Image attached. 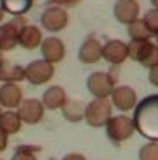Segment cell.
Wrapping results in <instances>:
<instances>
[{
    "mask_svg": "<svg viewBox=\"0 0 158 160\" xmlns=\"http://www.w3.org/2000/svg\"><path fill=\"white\" fill-rule=\"evenodd\" d=\"M128 35L132 41H148L151 37V32L148 30L142 19H135L128 25Z\"/></svg>",
    "mask_w": 158,
    "mask_h": 160,
    "instance_id": "obj_22",
    "label": "cell"
},
{
    "mask_svg": "<svg viewBox=\"0 0 158 160\" xmlns=\"http://www.w3.org/2000/svg\"><path fill=\"white\" fill-rule=\"evenodd\" d=\"M7 137H9V136L0 128V151H4L5 148H7Z\"/></svg>",
    "mask_w": 158,
    "mask_h": 160,
    "instance_id": "obj_28",
    "label": "cell"
},
{
    "mask_svg": "<svg viewBox=\"0 0 158 160\" xmlns=\"http://www.w3.org/2000/svg\"><path fill=\"white\" fill-rule=\"evenodd\" d=\"M2 60H4V58H2V49H0V63H2Z\"/></svg>",
    "mask_w": 158,
    "mask_h": 160,
    "instance_id": "obj_32",
    "label": "cell"
},
{
    "mask_svg": "<svg viewBox=\"0 0 158 160\" xmlns=\"http://www.w3.org/2000/svg\"><path fill=\"white\" fill-rule=\"evenodd\" d=\"M86 86L95 99H107L114 92V78L109 72H93L86 79Z\"/></svg>",
    "mask_w": 158,
    "mask_h": 160,
    "instance_id": "obj_5",
    "label": "cell"
},
{
    "mask_svg": "<svg viewBox=\"0 0 158 160\" xmlns=\"http://www.w3.org/2000/svg\"><path fill=\"white\" fill-rule=\"evenodd\" d=\"M27 27L25 19L21 16L14 18L12 21L0 27V49L2 51H11L16 44H19V35Z\"/></svg>",
    "mask_w": 158,
    "mask_h": 160,
    "instance_id": "obj_6",
    "label": "cell"
},
{
    "mask_svg": "<svg viewBox=\"0 0 158 160\" xmlns=\"http://www.w3.org/2000/svg\"><path fill=\"white\" fill-rule=\"evenodd\" d=\"M112 118V106L109 99H93L86 104L84 120L90 127H106L107 122Z\"/></svg>",
    "mask_w": 158,
    "mask_h": 160,
    "instance_id": "obj_2",
    "label": "cell"
},
{
    "mask_svg": "<svg viewBox=\"0 0 158 160\" xmlns=\"http://www.w3.org/2000/svg\"><path fill=\"white\" fill-rule=\"evenodd\" d=\"M128 58L151 69L158 63V44L151 41H132L128 44Z\"/></svg>",
    "mask_w": 158,
    "mask_h": 160,
    "instance_id": "obj_3",
    "label": "cell"
},
{
    "mask_svg": "<svg viewBox=\"0 0 158 160\" xmlns=\"http://www.w3.org/2000/svg\"><path fill=\"white\" fill-rule=\"evenodd\" d=\"M44 104L39 99H23L21 104L18 106V114L21 118L23 123H28V125H35L44 118Z\"/></svg>",
    "mask_w": 158,
    "mask_h": 160,
    "instance_id": "obj_9",
    "label": "cell"
},
{
    "mask_svg": "<svg viewBox=\"0 0 158 160\" xmlns=\"http://www.w3.org/2000/svg\"><path fill=\"white\" fill-rule=\"evenodd\" d=\"M102 58L109 62L111 65H120L128 58V44L120 41V39L107 41L102 48Z\"/></svg>",
    "mask_w": 158,
    "mask_h": 160,
    "instance_id": "obj_10",
    "label": "cell"
},
{
    "mask_svg": "<svg viewBox=\"0 0 158 160\" xmlns=\"http://www.w3.org/2000/svg\"><path fill=\"white\" fill-rule=\"evenodd\" d=\"M134 125L141 136L158 141V93L148 95L134 109Z\"/></svg>",
    "mask_w": 158,
    "mask_h": 160,
    "instance_id": "obj_1",
    "label": "cell"
},
{
    "mask_svg": "<svg viewBox=\"0 0 158 160\" xmlns=\"http://www.w3.org/2000/svg\"><path fill=\"white\" fill-rule=\"evenodd\" d=\"M156 44H158V35H156Z\"/></svg>",
    "mask_w": 158,
    "mask_h": 160,
    "instance_id": "obj_34",
    "label": "cell"
},
{
    "mask_svg": "<svg viewBox=\"0 0 158 160\" xmlns=\"http://www.w3.org/2000/svg\"><path fill=\"white\" fill-rule=\"evenodd\" d=\"M42 32L41 28L33 27V25H27L19 35V46H23L25 49H35L42 44Z\"/></svg>",
    "mask_w": 158,
    "mask_h": 160,
    "instance_id": "obj_18",
    "label": "cell"
},
{
    "mask_svg": "<svg viewBox=\"0 0 158 160\" xmlns=\"http://www.w3.org/2000/svg\"><path fill=\"white\" fill-rule=\"evenodd\" d=\"M67 102V93L62 86H49L42 93V104L46 109H62Z\"/></svg>",
    "mask_w": 158,
    "mask_h": 160,
    "instance_id": "obj_17",
    "label": "cell"
},
{
    "mask_svg": "<svg viewBox=\"0 0 158 160\" xmlns=\"http://www.w3.org/2000/svg\"><path fill=\"white\" fill-rule=\"evenodd\" d=\"M33 0H2V9L14 16H21L32 9Z\"/></svg>",
    "mask_w": 158,
    "mask_h": 160,
    "instance_id": "obj_21",
    "label": "cell"
},
{
    "mask_svg": "<svg viewBox=\"0 0 158 160\" xmlns=\"http://www.w3.org/2000/svg\"><path fill=\"white\" fill-rule=\"evenodd\" d=\"M84 113H86V106L83 102H79L76 99H67V102L63 104L62 108V114L67 122L70 123H77L84 118Z\"/></svg>",
    "mask_w": 158,
    "mask_h": 160,
    "instance_id": "obj_19",
    "label": "cell"
},
{
    "mask_svg": "<svg viewBox=\"0 0 158 160\" xmlns=\"http://www.w3.org/2000/svg\"><path fill=\"white\" fill-rule=\"evenodd\" d=\"M151 4H153L155 9H158V0H151Z\"/></svg>",
    "mask_w": 158,
    "mask_h": 160,
    "instance_id": "obj_30",
    "label": "cell"
},
{
    "mask_svg": "<svg viewBox=\"0 0 158 160\" xmlns=\"http://www.w3.org/2000/svg\"><path fill=\"white\" fill-rule=\"evenodd\" d=\"M111 102L116 109H120L121 113H126L130 109H135L137 106V93L130 86H116L111 95Z\"/></svg>",
    "mask_w": 158,
    "mask_h": 160,
    "instance_id": "obj_11",
    "label": "cell"
},
{
    "mask_svg": "<svg viewBox=\"0 0 158 160\" xmlns=\"http://www.w3.org/2000/svg\"><path fill=\"white\" fill-rule=\"evenodd\" d=\"M21 118H19L18 111L14 109H7L2 113L0 116V128L7 134V136H12V134H18L21 130Z\"/></svg>",
    "mask_w": 158,
    "mask_h": 160,
    "instance_id": "obj_20",
    "label": "cell"
},
{
    "mask_svg": "<svg viewBox=\"0 0 158 160\" xmlns=\"http://www.w3.org/2000/svg\"><path fill=\"white\" fill-rule=\"evenodd\" d=\"M114 18L123 25H130L139 19V4L137 0H118L114 4Z\"/></svg>",
    "mask_w": 158,
    "mask_h": 160,
    "instance_id": "obj_13",
    "label": "cell"
},
{
    "mask_svg": "<svg viewBox=\"0 0 158 160\" xmlns=\"http://www.w3.org/2000/svg\"><path fill=\"white\" fill-rule=\"evenodd\" d=\"M41 53H42V60L58 63L65 57V46L58 37H47L41 44Z\"/></svg>",
    "mask_w": 158,
    "mask_h": 160,
    "instance_id": "obj_14",
    "label": "cell"
},
{
    "mask_svg": "<svg viewBox=\"0 0 158 160\" xmlns=\"http://www.w3.org/2000/svg\"><path fill=\"white\" fill-rule=\"evenodd\" d=\"M23 100V92L16 83H4L0 86V106L7 109H18Z\"/></svg>",
    "mask_w": 158,
    "mask_h": 160,
    "instance_id": "obj_15",
    "label": "cell"
},
{
    "mask_svg": "<svg viewBox=\"0 0 158 160\" xmlns=\"http://www.w3.org/2000/svg\"><path fill=\"white\" fill-rule=\"evenodd\" d=\"M51 4L58 5V7H69V5L79 4V0H51Z\"/></svg>",
    "mask_w": 158,
    "mask_h": 160,
    "instance_id": "obj_27",
    "label": "cell"
},
{
    "mask_svg": "<svg viewBox=\"0 0 158 160\" xmlns=\"http://www.w3.org/2000/svg\"><path fill=\"white\" fill-rule=\"evenodd\" d=\"M0 108H2V106H0ZM2 113H4V111H2V109H0V116H2Z\"/></svg>",
    "mask_w": 158,
    "mask_h": 160,
    "instance_id": "obj_33",
    "label": "cell"
},
{
    "mask_svg": "<svg viewBox=\"0 0 158 160\" xmlns=\"http://www.w3.org/2000/svg\"><path fill=\"white\" fill-rule=\"evenodd\" d=\"M41 23L42 28L49 30V32H60L67 27L69 23V16H67V11L63 7H58V5H49L41 16Z\"/></svg>",
    "mask_w": 158,
    "mask_h": 160,
    "instance_id": "obj_8",
    "label": "cell"
},
{
    "mask_svg": "<svg viewBox=\"0 0 158 160\" xmlns=\"http://www.w3.org/2000/svg\"><path fill=\"white\" fill-rule=\"evenodd\" d=\"M23 79H27V67L2 60V63H0V81H4V83H19Z\"/></svg>",
    "mask_w": 158,
    "mask_h": 160,
    "instance_id": "obj_16",
    "label": "cell"
},
{
    "mask_svg": "<svg viewBox=\"0 0 158 160\" xmlns=\"http://www.w3.org/2000/svg\"><path fill=\"white\" fill-rule=\"evenodd\" d=\"M55 74V63L47 60H35L27 65V81L33 86L44 85Z\"/></svg>",
    "mask_w": 158,
    "mask_h": 160,
    "instance_id": "obj_7",
    "label": "cell"
},
{
    "mask_svg": "<svg viewBox=\"0 0 158 160\" xmlns=\"http://www.w3.org/2000/svg\"><path fill=\"white\" fill-rule=\"evenodd\" d=\"M62 160H86L83 155H79V153H69V155H65Z\"/></svg>",
    "mask_w": 158,
    "mask_h": 160,
    "instance_id": "obj_29",
    "label": "cell"
},
{
    "mask_svg": "<svg viewBox=\"0 0 158 160\" xmlns=\"http://www.w3.org/2000/svg\"><path fill=\"white\" fill-rule=\"evenodd\" d=\"M144 25L148 27V30L151 32V35H158V9H149L142 18Z\"/></svg>",
    "mask_w": 158,
    "mask_h": 160,
    "instance_id": "obj_25",
    "label": "cell"
},
{
    "mask_svg": "<svg viewBox=\"0 0 158 160\" xmlns=\"http://www.w3.org/2000/svg\"><path fill=\"white\" fill-rule=\"evenodd\" d=\"M2 18H4V9L0 7V21H2Z\"/></svg>",
    "mask_w": 158,
    "mask_h": 160,
    "instance_id": "obj_31",
    "label": "cell"
},
{
    "mask_svg": "<svg viewBox=\"0 0 158 160\" xmlns=\"http://www.w3.org/2000/svg\"><path fill=\"white\" fill-rule=\"evenodd\" d=\"M102 44L95 35H90L83 41L81 48H79V60L86 63V65H93L102 58Z\"/></svg>",
    "mask_w": 158,
    "mask_h": 160,
    "instance_id": "obj_12",
    "label": "cell"
},
{
    "mask_svg": "<svg viewBox=\"0 0 158 160\" xmlns=\"http://www.w3.org/2000/svg\"><path fill=\"white\" fill-rule=\"evenodd\" d=\"M0 160H2V158H0Z\"/></svg>",
    "mask_w": 158,
    "mask_h": 160,
    "instance_id": "obj_35",
    "label": "cell"
},
{
    "mask_svg": "<svg viewBox=\"0 0 158 160\" xmlns=\"http://www.w3.org/2000/svg\"><path fill=\"white\" fill-rule=\"evenodd\" d=\"M135 132L134 118H128L125 114H118L112 116L106 125V134L114 144H121L123 141L130 139L132 134Z\"/></svg>",
    "mask_w": 158,
    "mask_h": 160,
    "instance_id": "obj_4",
    "label": "cell"
},
{
    "mask_svg": "<svg viewBox=\"0 0 158 160\" xmlns=\"http://www.w3.org/2000/svg\"><path fill=\"white\" fill-rule=\"evenodd\" d=\"M41 151L39 146H30V144H19L14 150V155L11 160H37V153Z\"/></svg>",
    "mask_w": 158,
    "mask_h": 160,
    "instance_id": "obj_23",
    "label": "cell"
},
{
    "mask_svg": "<svg viewBox=\"0 0 158 160\" xmlns=\"http://www.w3.org/2000/svg\"><path fill=\"white\" fill-rule=\"evenodd\" d=\"M149 83L153 86H158V63L149 69Z\"/></svg>",
    "mask_w": 158,
    "mask_h": 160,
    "instance_id": "obj_26",
    "label": "cell"
},
{
    "mask_svg": "<svg viewBox=\"0 0 158 160\" xmlns=\"http://www.w3.org/2000/svg\"><path fill=\"white\" fill-rule=\"evenodd\" d=\"M139 160H158V142L151 141L139 150Z\"/></svg>",
    "mask_w": 158,
    "mask_h": 160,
    "instance_id": "obj_24",
    "label": "cell"
}]
</instances>
